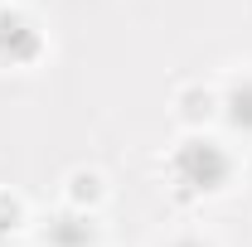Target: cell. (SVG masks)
I'll use <instances>...</instances> for the list:
<instances>
[{
    "mask_svg": "<svg viewBox=\"0 0 252 247\" xmlns=\"http://www.w3.org/2000/svg\"><path fill=\"white\" fill-rule=\"evenodd\" d=\"M107 194H112V185H107V175L93 170V165H78V170H68V175H63V204H68V209H78V214L102 209V204H107Z\"/></svg>",
    "mask_w": 252,
    "mask_h": 247,
    "instance_id": "obj_1",
    "label": "cell"
},
{
    "mask_svg": "<svg viewBox=\"0 0 252 247\" xmlns=\"http://www.w3.org/2000/svg\"><path fill=\"white\" fill-rule=\"evenodd\" d=\"M219 117V93L204 88V83H189L175 93V122L189 126V131H204V126Z\"/></svg>",
    "mask_w": 252,
    "mask_h": 247,
    "instance_id": "obj_2",
    "label": "cell"
}]
</instances>
